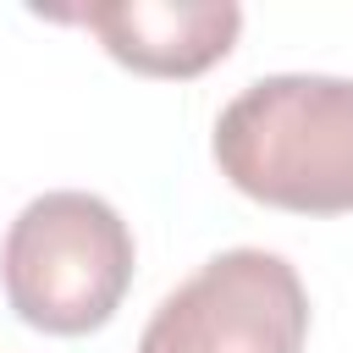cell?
<instances>
[{"instance_id": "6da1fadb", "label": "cell", "mask_w": 353, "mask_h": 353, "mask_svg": "<svg viewBox=\"0 0 353 353\" xmlns=\"http://www.w3.org/2000/svg\"><path fill=\"white\" fill-rule=\"evenodd\" d=\"M210 154L221 176L254 204L292 215H347L353 77H331V72L254 77L221 105Z\"/></svg>"}, {"instance_id": "7a4b0ae2", "label": "cell", "mask_w": 353, "mask_h": 353, "mask_svg": "<svg viewBox=\"0 0 353 353\" xmlns=\"http://www.w3.org/2000/svg\"><path fill=\"white\" fill-rule=\"evenodd\" d=\"M132 226L116 204L83 188H50L17 210L0 243L6 303L50 336L99 331L132 287Z\"/></svg>"}, {"instance_id": "3957f363", "label": "cell", "mask_w": 353, "mask_h": 353, "mask_svg": "<svg viewBox=\"0 0 353 353\" xmlns=\"http://www.w3.org/2000/svg\"><path fill=\"white\" fill-rule=\"evenodd\" d=\"M309 292L270 248H226L204 259L149 314L138 353H303Z\"/></svg>"}, {"instance_id": "277c9868", "label": "cell", "mask_w": 353, "mask_h": 353, "mask_svg": "<svg viewBox=\"0 0 353 353\" xmlns=\"http://www.w3.org/2000/svg\"><path fill=\"white\" fill-rule=\"evenodd\" d=\"M66 17L143 77H199L226 61L243 33L237 0H99Z\"/></svg>"}]
</instances>
